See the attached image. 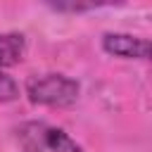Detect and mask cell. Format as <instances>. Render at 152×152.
Returning a JSON list of instances; mask_svg holds the SVG:
<instances>
[{"instance_id": "cell-1", "label": "cell", "mask_w": 152, "mask_h": 152, "mask_svg": "<svg viewBox=\"0 0 152 152\" xmlns=\"http://www.w3.org/2000/svg\"><path fill=\"white\" fill-rule=\"evenodd\" d=\"M78 95H81L78 81L64 74H43V76H31L26 81V97L40 107H52V109L71 107L76 104Z\"/></svg>"}, {"instance_id": "cell-2", "label": "cell", "mask_w": 152, "mask_h": 152, "mask_svg": "<svg viewBox=\"0 0 152 152\" xmlns=\"http://www.w3.org/2000/svg\"><path fill=\"white\" fill-rule=\"evenodd\" d=\"M17 142L21 152H83L64 128L45 121L21 124L17 128Z\"/></svg>"}, {"instance_id": "cell-3", "label": "cell", "mask_w": 152, "mask_h": 152, "mask_svg": "<svg viewBox=\"0 0 152 152\" xmlns=\"http://www.w3.org/2000/svg\"><path fill=\"white\" fill-rule=\"evenodd\" d=\"M102 50L119 59H150V40L131 33H104Z\"/></svg>"}, {"instance_id": "cell-4", "label": "cell", "mask_w": 152, "mask_h": 152, "mask_svg": "<svg viewBox=\"0 0 152 152\" xmlns=\"http://www.w3.org/2000/svg\"><path fill=\"white\" fill-rule=\"evenodd\" d=\"M26 40L21 33H0V69L14 66L24 59Z\"/></svg>"}, {"instance_id": "cell-5", "label": "cell", "mask_w": 152, "mask_h": 152, "mask_svg": "<svg viewBox=\"0 0 152 152\" xmlns=\"http://www.w3.org/2000/svg\"><path fill=\"white\" fill-rule=\"evenodd\" d=\"M17 97H19V83L10 74L0 71V102H12Z\"/></svg>"}]
</instances>
